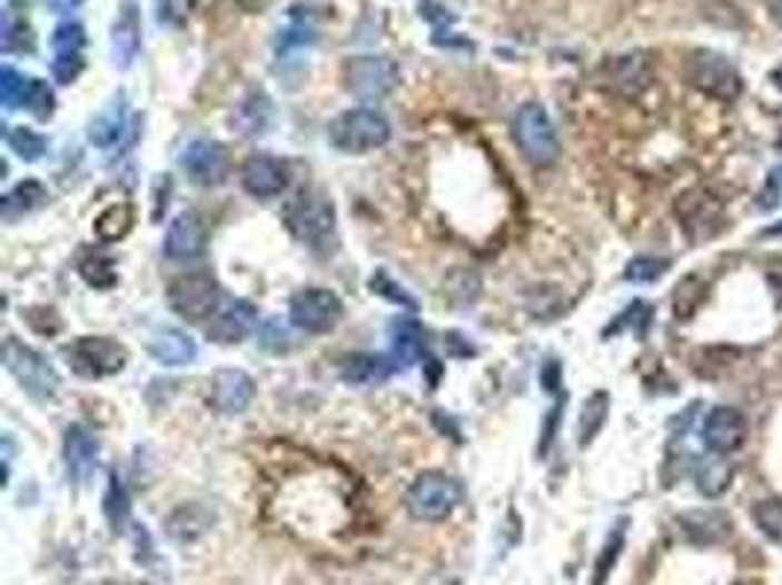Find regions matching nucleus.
I'll return each mask as SVG.
<instances>
[{"mask_svg":"<svg viewBox=\"0 0 782 585\" xmlns=\"http://www.w3.org/2000/svg\"><path fill=\"white\" fill-rule=\"evenodd\" d=\"M393 369H396V364H390L387 357H378V355H352L340 364V375H344V380H349V384H360V387L378 384V380L387 378Z\"/></svg>","mask_w":782,"mask_h":585,"instance_id":"nucleus-26","label":"nucleus"},{"mask_svg":"<svg viewBox=\"0 0 782 585\" xmlns=\"http://www.w3.org/2000/svg\"><path fill=\"white\" fill-rule=\"evenodd\" d=\"M665 269H669V261H665V258H654V255H639V258H633V261L627 264V269H624V278H627V281H639V285H645V281H656V278H663Z\"/></svg>","mask_w":782,"mask_h":585,"instance_id":"nucleus-39","label":"nucleus"},{"mask_svg":"<svg viewBox=\"0 0 782 585\" xmlns=\"http://www.w3.org/2000/svg\"><path fill=\"white\" fill-rule=\"evenodd\" d=\"M132 222H136L132 206H127V202H115V206H109L100 217H97L95 231H97V238L103 240V244H115V240L127 238L129 229H132Z\"/></svg>","mask_w":782,"mask_h":585,"instance_id":"nucleus-29","label":"nucleus"},{"mask_svg":"<svg viewBox=\"0 0 782 585\" xmlns=\"http://www.w3.org/2000/svg\"><path fill=\"white\" fill-rule=\"evenodd\" d=\"M100 439L86 425H71L65 430V466L77 483H86L95 475Z\"/></svg>","mask_w":782,"mask_h":585,"instance_id":"nucleus-18","label":"nucleus"},{"mask_svg":"<svg viewBox=\"0 0 782 585\" xmlns=\"http://www.w3.org/2000/svg\"><path fill=\"white\" fill-rule=\"evenodd\" d=\"M197 7V0H159V16L168 24H182Z\"/></svg>","mask_w":782,"mask_h":585,"instance_id":"nucleus-43","label":"nucleus"},{"mask_svg":"<svg viewBox=\"0 0 782 585\" xmlns=\"http://www.w3.org/2000/svg\"><path fill=\"white\" fill-rule=\"evenodd\" d=\"M50 48H53L50 71H53L57 82L71 86L82 73V68H86V59H82V50H86V30H82L77 21H65V24H59L57 30H53Z\"/></svg>","mask_w":782,"mask_h":585,"instance_id":"nucleus-13","label":"nucleus"},{"mask_svg":"<svg viewBox=\"0 0 782 585\" xmlns=\"http://www.w3.org/2000/svg\"><path fill=\"white\" fill-rule=\"evenodd\" d=\"M103 504H106L103 506L106 518H109V524H112V531L120 533L129 522V498L118 475H109V489H106Z\"/></svg>","mask_w":782,"mask_h":585,"instance_id":"nucleus-37","label":"nucleus"},{"mask_svg":"<svg viewBox=\"0 0 782 585\" xmlns=\"http://www.w3.org/2000/svg\"><path fill=\"white\" fill-rule=\"evenodd\" d=\"M607 416H610V396L598 389V393H592V396L586 398L581 422H577V443H581L583 448H586V445L601 434V427H604Z\"/></svg>","mask_w":782,"mask_h":585,"instance_id":"nucleus-30","label":"nucleus"},{"mask_svg":"<svg viewBox=\"0 0 782 585\" xmlns=\"http://www.w3.org/2000/svg\"><path fill=\"white\" fill-rule=\"evenodd\" d=\"M331 147L349 156H364L390 141V120L376 109H349L328 127Z\"/></svg>","mask_w":782,"mask_h":585,"instance_id":"nucleus-2","label":"nucleus"},{"mask_svg":"<svg viewBox=\"0 0 782 585\" xmlns=\"http://www.w3.org/2000/svg\"><path fill=\"white\" fill-rule=\"evenodd\" d=\"M62 355L73 373L88 380L123 373V366L129 360L127 348L112 337H80L71 346H65Z\"/></svg>","mask_w":782,"mask_h":585,"instance_id":"nucleus-7","label":"nucleus"},{"mask_svg":"<svg viewBox=\"0 0 782 585\" xmlns=\"http://www.w3.org/2000/svg\"><path fill=\"white\" fill-rule=\"evenodd\" d=\"M686 80L712 100L733 103L744 91V80L724 53L719 50H692L686 59Z\"/></svg>","mask_w":782,"mask_h":585,"instance_id":"nucleus-4","label":"nucleus"},{"mask_svg":"<svg viewBox=\"0 0 782 585\" xmlns=\"http://www.w3.org/2000/svg\"><path fill=\"white\" fill-rule=\"evenodd\" d=\"M127 132V106L115 103L112 109H106L100 118L88 127V141L100 147V150H109L115 143L123 138Z\"/></svg>","mask_w":782,"mask_h":585,"instance_id":"nucleus-28","label":"nucleus"},{"mask_svg":"<svg viewBox=\"0 0 782 585\" xmlns=\"http://www.w3.org/2000/svg\"><path fill=\"white\" fill-rule=\"evenodd\" d=\"M344 73L352 95L367 103L387 97L399 82V68L387 56H355L346 62Z\"/></svg>","mask_w":782,"mask_h":585,"instance_id":"nucleus-10","label":"nucleus"},{"mask_svg":"<svg viewBox=\"0 0 782 585\" xmlns=\"http://www.w3.org/2000/svg\"><path fill=\"white\" fill-rule=\"evenodd\" d=\"M344 319V301L326 287H305L290 299V323L305 334H326Z\"/></svg>","mask_w":782,"mask_h":585,"instance_id":"nucleus-9","label":"nucleus"},{"mask_svg":"<svg viewBox=\"0 0 782 585\" xmlns=\"http://www.w3.org/2000/svg\"><path fill=\"white\" fill-rule=\"evenodd\" d=\"M273 123V103L261 91H253L247 100H240L238 109L232 111V127L240 135H264Z\"/></svg>","mask_w":782,"mask_h":585,"instance_id":"nucleus-25","label":"nucleus"},{"mask_svg":"<svg viewBox=\"0 0 782 585\" xmlns=\"http://www.w3.org/2000/svg\"><path fill=\"white\" fill-rule=\"evenodd\" d=\"M768 3V12H771V18H774V24L782 27V0H765Z\"/></svg>","mask_w":782,"mask_h":585,"instance_id":"nucleus-46","label":"nucleus"},{"mask_svg":"<svg viewBox=\"0 0 782 585\" xmlns=\"http://www.w3.org/2000/svg\"><path fill=\"white\" fill-rule=\"evenodd\" d=\"M607 80L622 95H639L651 86V62L645 59V53L615 56L607 65Z\"/></svg>","mask_w":782,"mask_h":585,"instance_id":"nucleus-21","label":"nucleus"},{"mask_svg":"<svg viewBox=\"0 0 782 585\" xmlns=\"http://www.w3.org/2000/svg\"><path fill=\"white\" fill-rule=\"evenodd\" d=\"M53 106H57V97L50 91L48 82L36 80V77H27L24 91H21V100H18V109L32 111L36 118L48 120L53 115Z\"/></svg>","mask_w":782,"mask_h":585,"instance_id":"nucleus-33","label":"nucleus"},{"mask_svg":"<svg viewBox=\"0 0 782 585\" xmlns=\"http://www.w3.org/2000/svg\"><path fill=\"white\" fill-rule=\"evenodd\" d=\"M80 276L86 278V285L97 287V290H109L118 285V272H115L112 255H106L103 249H91L80 258Z\"/></svg>","mask_w":782,"mask_h":585,"instance_id":"nucleus-31","label":"nucleus"},{"mask_svg":"<svg viewBox=\"0 0 782 585\" xmlns=\"http://www.w3.org/2000/svg\"><path fill=\"white\" fill-rule=\"evenodd\" d=\"M3 364L32 398L48 401L59 393V375L50 366L48 357L36 351V348L24 346V343H18L16 337H9L7 346H3Z\"/></svg>","mask_w":782,"mask_h":585,"instance_id":"nucleus-8","label":"nucleus"},{"mask_svg":"<svg viewBox=\"0 0 782 585\" xmlns=\"http://www.w3.org/2000/svg\"><path fill=\"white\" fill-rule=\"evenodd\" d=\"M256 323L258 314L249 301H224V305L215 310V317L206 323V337L208 340L220 343V346H232V343L244 340V337L256 328Z\"/></svg>","mask_w":782,"mask_h":585,"instance_id":"nucleus-16","label":"nucleus"},{"mask_svg":"<svg viewBox=\"0 0 782 585\" xmlns=\"http://www.w3.org/2000/svg\"><path fill=\"white\" fill-rule=\"evenodd\" d=\"M703 299H706V285H703L701 278L697 276L683 278V281L677 285V290H674V317L692 319V314L701 308Z\"/></svg>","mask_w":782,"mask_h":585,"instance_id":"nucleus-34","label":"nucleus"},{"mask_svg":"<svg viewBox=\"0 0 782 585\" xmlns=\"http://www.w3.org/2000/svg\"><path fill=\"white\" fill-rule=\"evenodd\" d=\"M147 348L161 366H185L197 357V343L179 328H159L150 337Z\"/></svg>","mask_w":782,"mask_h":585,"instance_id":"nucleus-23","label":"nucleus"},{"mask_svg":"<svg viewBox=\"0 0 782 585\" xmlns=\"http://www.w3.org/2000/svg\"><path fill=\"white\" fill-rule=\"evenodd\" d=\"M288 340H290V334L285 325H279L276 319H267V323H264L261 340H258L264 348H270V351H288L290 348Z\"/></svg>","mask_w":782,"mask_h":585,"instance_id":"nucleus-42","label":"nucleus"},{"mask_svg":"<svg viewBox=\"0 0 782 585\" xmlns=\"http://www.w3.org/2000/svg\"><path fill=\"white\" fill-rule=\"evenodd\" d=\"M624 536H627V522H618L613 531H610L604 547H601L598 562H595V577H592V585L607 583V577L613 574V568H615V562H618V556H622V551H624Z\"/></svg>","mask_w":782,"mask_h":585,"instance_id":"nucleus-32","label":"nucleus"},{"mask_svg":"<svg viewBox=\"0 0 782 585\" xmlns=\"http://www.w3.org/2000/svg\"><path fill=\"white\" fill-rule=\"evenodd\" d=\"M138 48H141V21H138V9L136 3H123L115 18L112 24V53H115V65L120 68H129L132 59H136Z\"/></svg>","mask_w":782,"mask_h":585,"instance_id":"nucleus-22","label":"nucleus"},{"mask_svg":"<svg viewBox=\"0 0 782 585\" xmlns=\"http://www.w3.org/2000/svg\"><path fill=\"white\" fill-rule=\"evenodd\" d=\"M285 226L299 244L328 252L337 244L335 202L323 188H299L285 202Z\"/></svg>","mask_w":782,"mask_h":585,"instance_id":"nucleus-1","label":"nucleus"},{"mask_svg":"<svg viewBox=\"0 0 782 585\" xmlns=\"http://www.w3.org/2000/svg\"><path fill=\"white\" fill-rule=\"evenodd\" d=\"M7 143H9V150L24 161H39L41 156H44V150H48V141H44L39 132H32V129L27 127L9 129Z\"/></svg>","mask_w":782,"mask_h":585,"instance_id":"nucleus-36","label":"nucleus"},{"mask_svg":"<svg viewBox=\"0 0 782 585\" xmlns=\"http://www.w3.org/2000/svg\"><path fill=\"white\" fill-rule=\"evenodd\" d=\"M697 489H701V495H706V498H721L726 489H730V483H733V463L726 457H721V454H712V457H706L697 466Z\"/></svg>","mask_w":782,"mask_h":585,"instance_id":"nucleus-27","label":"nucleus"},{"mask_svg":"<svg viewBox=\"0 0 782 585\" xmlns=\"http://www.w3.org/2000/svg\"><path fill=\"white\" fill-rule=\"evenodd\" d=\"M390 340H393V360H399L402 366L416 364L425 351V331L423 325L414 317H399L390 323Z\"/></svg>","mask_w":782,"mask_h":585,"instance_id":"nucleus-24","label":"nucleus"},{"mask_svg":"<svg viewBox=\"0 0 782 585\" xmlns=\"http://www.w3.org/2000/svg\"><path fill=\"white\" fill-rule=\"evenodd\" d=\"M751 518L771 542L782 545V498H765L753 504Z\"/></svg>","mask_w":782,"mask_h":585,"instance_id":"nucleus-35","label":"nucleus"},{"mask_svg":"<svg viewBox=\"0 0 782 585\" xmlns=\"http://www.w3.org/2000/svg\"><path fill=\"white\" fill-rule=\"evenodd\" d=\"M68 3H80V0H68Z\"/></svg>","mask_w":782,"mask_h":585,"instance_id":"nucleus-47","label":"nucleus"},{"mask_svg":"<svg viewBox=\"0 0 782 585\" xmlns=\"http://www.w3.org/2000/svg\"><path fill=\"white\" fill-rule=\"evenodd\" d=\"M369 287L378 292V296H384V299H390V301H396V305H402V308H410V310H416V299L410 296V292L405 290L402 285H396L384 269H378L376 276L369 278Z\"/></svg>","mask_w":782,"mask_h":585,"instance_id":"nucleus-40","label":"nucleus"},{"mask_svg":"<svg viewBox=\"0 0 782 585\" xmlns=\"http://www.w3.org/2000/svg\"><path fill=\"white\" fill-rule=\"evenodd\" d=\"M680 524H683L689 542H695V545H721L733 533L730 515L721 509H695V513L683 515Z\"/></svg>","mask_w":782,"mask_h":585,"instance_id":"nucleus-20","label":"nucleus"},{"mask_svg":"<svg viewBox=\"0 0 782 585\" xmlns=\"http://www.w3.org/2000/svg\"><path fill=\"white\" fill-rule=\"evenodd\" d=\"M41 199H44V188H41L39 182L18 185L12 194H7V197H3V217H7V220H12L18 211H30L32 206H39Z\"/></svg>","mask_w":782,"mask_h":585,"instance_id":"nucleus-38","label":"nucleus"},{"mask_svg":"<svg viewBox=\"0 0 782 585\" xmlns=\"http://www.w3.org/2000/svg\"><path fill=\"white\" fill-rule=\"evenodd\" d=\"M543 384H545V389H551V393H557V387H560V366H557V360H548V364H545Z\"/></svg>","mask_w":782,"mask_h":585,"instance_id":"nucleus-45","label":"nucleus"},{"mask_svg":"<svg viewBox=\"0 0 782 585\" xmlns=\"http://www.w3.org/2000/svg\"><path fill=\"white\" fill-rule=\"evenodd\" d=\"M256 398V380L249 378L240 369H220L211 378V389H208V404L224 416H235L244 413Z\"/></svg>","mask_w":782,"mask_h":585,"instance_id":"nucleus-17","label":"nucleus"},{"mask_svg":"<svg viewBox=\"0 0 782 585\" xmlns=\"http://www.w3.org/2000/svg\"><path fill=\"white\" fill-rule=\"evenodd\" d=\"M24 82H27L24 73H18L16 68H9V65L0 71V103H3V109L7 111L18 109V100H21Z\"/></svg>","mask_w":782,"mask_h":585,"instance_id":"nucleus-41","label":"nucleus"},{"mask_svg":"<svg viewBox=\"0 0 782 585\" xmlns=\"http://www.w3.org/2000/svg\"><path fill=\"white\" fill-rule=\"evenodd\" d=\"M168 305L188 323H208L224 305V296L208 272H185L168 285Z\"/></svg>","mask_w":782,"mask_h":585,"instance_id":"nucleus-6","label":"nucleus"},{"mask_svg":"<svg viewBox=\"0 0 782 585\" xmlns=\"http://www.w3.org/2000/svg\"><path fill=\"white\" fill-rule=\"evenodd\" d=\"M677 217L692 238H706L712 235V226L721 222V202L706 190H689L680 197Z\"/></svg>","mask_w":782,"mask_h":585,"instance_id":"nucleus-19","label":"nucleus"},{"mask_svg":"<svg viewBox=\"0 0 782 585\" xmlns=\"http://www.w3.org/2000/svg\"><path fill=\"white\" fill-rule=\"evenodd\" d=\"M560 416H563V401L560 404H554L551 407V413H548V419H545V427H543V443H540V454H548V448H551V443H554V436H557V425H560Z\"/></svg>","mask_w":782,"mask_h":585,"instance_id":"nucleus-44","label":"nucleus"},{"mask_svg":"<svg viewBox=\"0 0 782 585\" xmlns=\"http://www.w3.org/2000/svg\"><path fill=\"white\" fill-rule=\"evenodd\" d=\"M179 167L185 170V176L200 188H217L224 185L232 173V156L220 141L211 138H197L185 147Z\"/></svg>","mask_w":782,"mask_h":585,"instance_id":"nucleus-11","label":"nucleus"},{"mask_svg":"<svg viewBox=\"0 0 782 585\" xmlns=\"http://www.w3.org/2000/svg\"><path fill=\"white\" fill-rule=\"evenodd\" d=\"M703 445L710 448L712 454H726L739 452L748 439V419H744L742 410L735 407H715V410L706 413L703 419Z\"/></svg>","mask_w":782,"mask_h":585,"instance_id":"nucleus-14","label":"nucleus"},{"mask_svg":"<svg viewBox=\"0 0 782 585\" xmlns=\"http://www.w3.org/2000/svg\"><path fill=\"white\" fill-rule=\"evenodd\" d=\"M240 185L249 197L276 199L281 197L290 185V165L276 159V156H253L240 167Z\"/></svg>","mask_w":782,"mask_h":585,"instance_id":"nucleus-12","label":"nucleus"},{"mask_svg":"<svg viewBox=\"0 0 782 585\" xmlns=\"http://www.w3.org/2000/svg\"><path fill=\"white\" fill-rule=\"evenodd\" d=\"M464 500V486L446 472H425L410 483L405 495L407 513L416 522H443Z\"/></svg>","mask_w":782,"mask_h":585,"instance_id":"nucleus-3","label":"nucleus"},{"mask_svg":"<svg viewBox=\"0 0 782 585\" xmlns=\"http://www.w3.org/2000/svg\"><path fill=\"white\" fill-rule=\"evenodd\" d=\"M513 141L534 167H551L560 156L557 129L543 103H525L513 118Z\"/></svg>","mask_w":782,"mask_h":585,"instance_id":"nucleus-5","label":"nucleus"},{"mask_svg":"<svg viewBox=\"0 0 782 585\" xmlns=\"http://www.w3.org/2000/svg\"><path fill=\"white\" fill-rule=\"evenodd\" d=\"M208 229L197 214L185 211L174 217L165 235V255L170 261H197L206 255Z\"/></svg>","mask_w":782,"mask_h":585,"instance_id":"nucleus-15","label":"nucleus"}]
</instances>
